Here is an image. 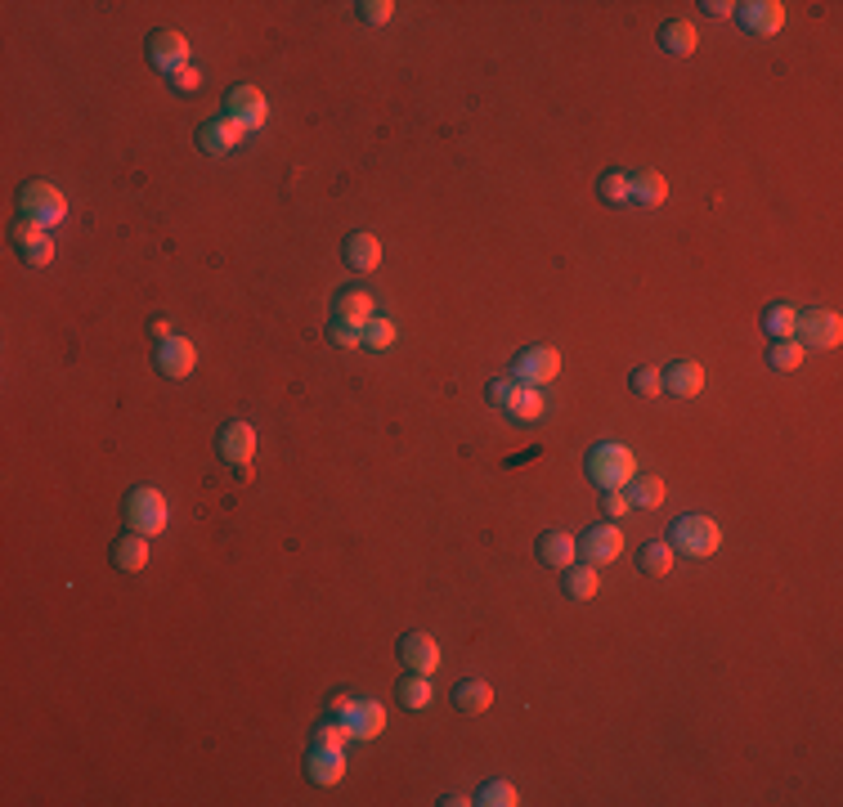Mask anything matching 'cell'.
Masks as SVG:
<instances>
[{"instance_id":"obj_1","label":"cell","mask_w":843,"mask_h":807,"mask_svg":"<svg viewBox=\"0 0 843 807\" xmlns=\"http://www.w3.org/2000/svg\"><path fill=\"white\" fill-rule=\"evenodd\" d=\"M637 476V458L628 444L601 440L597 449H588V480L601 489H628V480Z\"/></svg>"},{"instance_id":"obj_2","label":"cell","mask_w":843,"mask_h":807,"mask_svg":"<svg viewBox=\"0 0 843 807\" xmlns=\"http://www.w3.org/2000/svg\"><path fill=\"white\" fill-rule=\"evenodd\" d=\"M669 547L678 556H691V561H704V556H713L722 547V530L713 516H700V512H687L673 521L669 530Z\"/></svg>"},{"instance_id":"obj_3","label":"cell","mask_w":843,"mask_h":807,"mask_svg":"<svg viewBox=\"0 0 843 807\" xmlns=\"http://www.w3.org/2000/svg\"><path fill=\"white\" fill-rule=\"evenodd\" d=\"M18 207H23V220L45 225V229L68 220V198H63V189H54L50 180H27L23 189H18Z\"/></svg>"},{"instance_id":"obj_4","label":"cell","mask_w":843,"mask_h":807,"mask_svg":"<svg viewBox=\"0 0 843 807\" xmlns=\"http://www.w3.org/2000/svg\"><path fill=\"white\" fill-rule=\"evenodd\" d=\"M126 525H131L135 534H144V538H153V534H162L166 530V498H162V489H153V485H135L131 494H126Z\"/></svg>"},{"instance_id":"obj_5","label":"cell","mask_w":843,"mask_h":807,"mask_svg":"<svg viewBox=\"0 0 843 807\" xmlns=\"http://www.w3.org/2000/svg\"><path fill=\"white\" fill-rule=\"evenodd\" d=\"M794 341L803 350H835L843 341V319L835 310H799L794 314Z\"/></svg>"},{"instance_id":"obj_6","label":"cell","mask_w":843,"mask_h":807,"mask_svg":"<svg viewBox=\"0 0 843 807\" xmlns=\"http://www.w3.org/2000/svg\"><path fill=\"white\" fill-rule=\"evenodd\" d=\"M216 453L229 462V467L238 471L243 480H252V458H256V431L252 422H243V417H234V422L220 426L216 435Z\"/></svg>"},{"instance_id":"obj_7","label":"cell","mask_w":843,"mask_h":807,"mask_svg":"<svg viewBox=\"0 0 843 807\" xmlns=\"http://www.w3.org/2000/svg\"><path fill=\"white\" fill-rule=\"evenodd\" d=\"M225 117L238 126V131H261L265 117H270V104H265V95L256 86H247V81H238V86L225 90Z\"/></svg>"},{"instance_id":"obj_8","label":"cell","mask_w":843,"mask_h":807,"mask_svg":"<svg viewBox=\"0 0 843 807\" xmlns=\"http://www.w3.org/2000/svg\"><path fill=\"white\" fill-rule=\"evenodd\" d=\"M148 63H153L162 77H175V72L189 68V36L175 32V27H157L148 36Z\"/></svg>"},{"instance_id":"obj_9","label":"cell","mask_w":843,"mask_h":807,"mask_svg":"<svg viewBox=\"0 0 843 807\" xmlns=\"http://www.w3.org/2000/svg\"><path fill=\"white\" fill-rule=\"evenodd\" d=\"M512 382H525V386H548L561 377V355L552 346H530L512 359Z\"/></svg>"},{"instance_id":"obj_10","label":"cell","mask_w":843,"mask_h":807,"mask_svg":"<svg viewBox=\"0 0 843 807\" xmlns=\"http://www.w3.org/2000/svg\"><path fill=\"white\" fill-rule=\"evenodd\" d=\"M153 364H157V373H162V377L184 382V377L198 368V346H193L189 337H166V341H157Z\"/></svg>"},{"instance_id":"obj_11","label":"cell","mask_w":843,"mask_h":807,"mask_svg":"<svg viewBox=\"0 0 843 807\" xmlns=\"http://www.w3.org/2000/svg\"><path fill=\"white\" fill-rule=\"evenodd\" d=\"M619 552H624V534H619V525H610V521L601 525L597 521V525H588V530L579 534V556L588 565H597V570L615 561Z\"/></svg>"},{"instance_id":"obj_12","label":"cell","mask_w":843,"mask_h":807,"mask_svg":"<svg viewBox=\"0 0 843 807\" xmlns=\"http://www.w3.org/2000/svg\"><path fill=\"white\" fill-rule=\"evenodd\" d=\"M400 660L409 664V673L431 677L435 669H440V642H435L431 633H422V628H413V633L400 637Z\"/></svg>"},{"instance_id":"obj_13","label":"cell","mask_w":843,"mask_h":807,"mask_svg":"<svg viewBox=\"0 0 843 807\" xmlns=\"http://www.w3.org/2000/svg\"><path fill=\"white\" fill-rule=\"evenodd\" d=\"M14 247H18V256H23L27 265H36V269L54 261V238H50V229H45V225H32V220L14 225Z\"/></svg>"},{"instance_id":"obj_14","label":"cell","mask_w":843,"mask_h":807,"mask_svg":"<svg viewBox=\"0 0 843 807\" xmlns=\"http://www.w3.org/2000/svg\"><path fill=\"white\" fill-rule=\"evenodd\" d=\"M332 319L364 328L368 319H377V301H373V292H368V287H341V292H337V301H332Z\"/></svg>"},{"instance_id":"obj_15","label":"cell","mask_w":843,"mask_h":807,"mask_svg":"<svg viewBox=\"0 0 843 807\" xmlns=\"http://www.w3.org/2000/svg\"><path fill=\"white\" fill-rule=\"evenodd\" d=\"M736 9H740V23L754 36H776L785 27V5H776V0H745Z\"/></svg>"},{"instance_id":"obj_16","label":"cell","mask_w":843,"mask_h":807,"mask_svg":"<svg viewBox=\"0 0 843 807\" xmlns=\"http://www.w3.org/2000/svg\"><path fill=\"white\" fill-rule=\"evenodd\" d=\"M238 139H243V131H238L229 117H211V122L198 126V148H202V153H211V157L234 153Z\"/></svg>"},{"instance_id":"obj_17","label":"cell","mask_w":843,"mask_h":807,"mask_svg":"<svg viewBox=\"0 0 843 807\" xmlns=\"http://www.w3.org/2000/svg\"><path fill=\"white\" fill-rule=\"evenodd\" d=\"M305 776H310L314 785H337L341 776H346V749H319V745H310Z\"/></svg>"},{"instance_id":"obj_18","label":"cell","mask_w":843,"mask_h":807,"mask_svg":"<svg viewBox=\"0 0 843 807\" xmlns=\"http://www.w3.org/2000/svg\"><path fill=\"white\" fill-rule=\"evenodd\" d=\"M574 556H579V538H570L565 530L539 534V561L543 565H552V570H570Z\"/></svg>"},{"instance_id":"obj_19","label":"cell","mask_w":843,"mask_h":807,"mask_svg":"<svg viewBox=\"0 0 843 807\" xmlns=\"http://www.w3.org/2000/svg\"><path fill=\"white\" fill-rule=\"evenodd\" d=\"M512 422H521V426H530V422H539L543 413H548V400H543V391L539 386H525V382H516V391H512V400H507L503 408Z\"/></svg>"},{"instance_id":"obj_20","label":"cell","mask_w":843,"mask_h":807,"mask_svg":"<svg viewBox=\"0 0 843 807\" xmlns=\"http://www.w3.org/2000/svg\"><path fill=\"white\" fill-rule=\"evenodd\" d=\"M664 391L682 395V400H696L704 391V368L696 359H678V364H669V373H664Z\"/></svg>"},{"instance_id":"obj_21","label":"cell","mask_w":843,"mask_h":807,"mask_svg":"<svg viewBox=\"0 0 843 807\" xmlns=\"http://www.w3.org/2000/svg\"><path fill=\"white\" fill-rule=\"evenodd\" d=\"M341 256H346V265L355 269V274H368V269H377V261H382V243H377V234H350L346 243H341Z\"/></svg>"},{"instance_id":"obj_22","label":"cell","mask_w":843,"mask_h":807,"mask_svg":"<svg viewBox=\"0 0 843 807\" xmlns=\"http://www.w3.org/2000/svg\"><path fill=\"white\" fill-rule=\"evenodd\" d=\"M664 198H669V180H664L660 171L628 175V202H637V207H660Z\"/></svg>"},{"instance_id":"obj_23","label":"cell","mask_w":843,"mask_h":807,"mask_svg":"<svg viewBox=\"0 0 843 807\" xmlns=\"http://www.w3.org/2000/svg\"><path fill=\"white\" fill-rule=\"evenodd\" d=\"M489 704H494V686H489L485 677H462V682L453 686V709L458 713H485Z\"/></svg>"},{"instance_id":"obj_24","label":"cell","mask_w":843,"mask_h":807,"mask_svg":"<svg viewBox=\"0 0 843 807\" xmlns=\"http://www.w3.org/2000/svg\"><path fill=\"white\" fill-rule=\"evenodd\" d=\"M350 740H377L386 731V704L382 700H359L355 718H350Z\"/></svg>"},{"instance_id":"obj_25","label":"cell","mask_w":843,"mask_h":807,"mask_svg":"<svg viewBox=\"0 0 843 807\" xmlns=\"http://www.w3.org/2000/svg\"><path fill=\"white\" fill-rule=\"evenodd\" d=\"M113 565H117L122 574H140L144 565H148V538L135 534V530L122 534V538L113 543Z\"/></svg>"},{"instance_id":"obj_26","label":"cell","mask_w":843,"mask_h":807,"mask_svg":"<svg viewBox=\"0 0 843 807\" xmlns=\"http://www.w3.org/2000/svg\"><path fill=\"white\" fill-rule=\"evenodd\" d=\"M565 574V597H574V601H592L597 597V588H601V574H597V565H570V570H561Z\"/></svg>"},{"instance_id":"obj_27","label":"cell","mask_w":843,"mask_h":807,"mask_svg":"<svg viewBox=\"0 0 843 807\" xmlns=\"http://www.w3.org/2000/svg\"><path fill=\"white\" fill-rule=\"evenodd\" d=\"M660 50L673 54V59H687L691 50H696V27L682 23V18H673V23L660 27Z\"/></svg>"},{"instance_id":"obj_28","label":"cell","mask_w":843,"mask_h":807,"mask_svg":"<svg viewBox=\"0 0 843 807\" xmlns=\"http://www.w3.org/2000/svg\"><path fill=\"white\" fill-rule=\"evenodd\" d=\"M637 565H642V574H651V579H664V574L673 570V547L664 543V538H651V543L637 547Z\"/></svg>"},{"instance_id":"obj_29","label":"cell","mask_w":843,"mask_h":807,"mask_svg":"<svg viewBox=\"0 0 843 807\" xmlns=\"http://www.w3.org/2000/svg\"><path fill=\"white\" fill-rule=\"evenodd\" d=\"M628 503H633V512L637 507H660L664 503V480L660 476H642V471H637L633 480H628Z\"/></svg>"},{"instance_id":"obj_30","label":"cell","mask_w":843,"mask_h":807,"mask_svg":"<svg viewBox=\"0 0 843 807\" xmlns=\"http://www.w3.org/2000/svg\"><path fill=\"white\" fill-rule=\"evenodd\" d=\"M794 314H799V310H790V305H781V301L767 305V310H763V332H767L772 341L794 337Z\"/></svg>"},{"instance_id":"obj_31","label":"cell","mask_w":843,"mask_h":807,"mask_svg":"<svg viewBox=\"0 0 843 807\" xmlns=\"http://www.w3.org/2000/svg\"><path fill=\"white\" fill-rule=\"evenodd\" d=\"M767 364L776 368V373H794V368L803 364V346L794 337H785V341H772V350H767Z\"/></svg>"},{"instance_id":"obj_32","label":"cell","mask_w":843,"mask_h":807,"mask_svg":"<svg viewBox=\"0 0 843 807\" xmlns=\"http://www.w3.org/2000/svg\"><path fill=\"white\" fill-rule=\"evenodd\" d=\"M400 704L404 709H426L431 704V677L426 673H409L400 682Z\"/></svg>"},{"instance_id":"obj_33","label":"cell","mask_w":843,"mask_h":807,"mask_svg":"<svg viewBox=\"0 0 843 807\" xmlns=\"http://www.w3.org/2000/svg\"><path fill=\"white\" fill-rule=\"evenodd\" d=\"M471 803H485V807H516L521 803V794H516L512 781H485L480 785V794Z\"/></svg>"},{"instance_id":"obj_34","label":"cell","mask_w":843,"mask_h":807,"mask_svg":"<svg viewBox=\"0 0 843 807\" xmlns=\"http://www.w3.org/2000/svg\"><path fill=\"white\" fill-rule=\"evenodd\" d=\"M346 740H350L346 722H337V718H323L319 727H314L310 745H319V749H346Z\"/></svg>"},{"instance_id":"obj_35","label":"cell","mask_w":843,"mask_h":807,"mask_svg":"<svg viewBox=\"0 0 843 807\" xmlns=\"http://www.w3.org/2000/svg\"><path fill=\"white\" fill-rule=\"evenodd\" d=\"M395 332H400V328H395L391 319H382V314H377V319L364 323V346L368 350H391L395 346Z\"/></svg>"},{"instance_id":"obj_36","label":"cell","mask_w":843,"mask_h":807,"mask_svg":"<svg viewBox=\"0 0 843 807\" xmlns=\"http://www.w3.org/2000/svg\"><path fill=\"white\" fill-rule=\"evenodd\" d=\"M597 193H601V202H610V207L628 202V175H624V171H606V175L597 180Z\"/></svg>"},{"instance_id":"obj_37","label":"cell","mask_w":843,"mask_h":807,"mask_svg":"<svg viewBox=\"0 0 843 807\" xmlns=\"http://www.w3.org/2000/svg\"><path fill=\"white\" fill-rule=\"evenodd\" d=\"M328 341L332 346H364V328H355V323H341V319H332L328 323Z\"/></svg>"},{"instance_id":"obj_38","label":"cell","mask_w":843,"mask_h":807,"mask_svg":"<svg viewBox=\"0 0 843 807\" xmlns=\"http://www.w3.org/2000/svg\"><path fill=\"white\" fill-rule=\"evenodd\" d=\"M359 18H364V23H373V27H382V23H391L395 18V5L391 0H359Z\"/></svg>"},{"instance_id":"obj_39","label":"cell","mask_w":843,"mask_h":807,"mask_svg":"<svg viewBox=\"0 0 843 807\" xmlns=\"http://www.w3.org/2000/svg\"><path fill=\"white\" fill-rule=\"evenodd\" d=\"M628 386H633L637 395H660L664 391V373H655V368H633Z\"/></svg>"},{"instance_id":"obj_40","label":"cell","mask_w":843,"mask_h":807,"mask_svg":"<svg viewBox=\"0 0 843 807\" xmlns=\"http://www.w3.org/2000/svg\"><path fill=\"white\" fill-rule=\"evenodd\" d=\"M355 709H359V700H355V695H350V691H337V695H328V709H323V713H328V718H337V722H346V727H350Z\"/></svg>"},{"instance_id":"obj_41","label":"cell","mask_w":843,"mask_h":807,"mask_svg":"<svg viewBox=\"0 0 843 807\" xmlns=\"http://www.w3.org/2000/svg\"><path fill=\"white\" fill-rule=\"evenodd\" d=\"M601 512H606V516H628V512H633V503H628L624 489H606V503H601Z\"/></svg>"},{"instance_id":"obj_42","label":"cell","mask_w":843,"mask_h":807,"mask_svg":"<svg viewBox=\"0 0 843 807\" xmlns=\"http://www.w3.org/2000/svg\"><path fill=\"white\" fill-rule=\"evenodd\" d=\"M512 391H516V382H512V377H498V382H489V391H485V395H489V404H494V408H507V400H512Z\"/></svg>"},{"instance_id":"obj_43","label":"cell","mask_w":843,"mask_h":807,"mask_svg":"<svg viewBox=\"0 0 843 807\" xmlns=\"http://www.w3.org/2000/svg\"><path fill=\"white\" fill-rule=\"evenodd\" d=\"M171 86L180 90V95H193V90L202 86V72H198V68H193V63H189V68H184V72H175V77H171Z\"/></svg>"},{"instance_id":"obj_44","label":"cell","mask_w":843,"mask_h":807,"mask_svg":"<svg viewBox=\"0 0 843 807\" xmlns=\"http://www.w3.org/2000/svg\"><path fill=\"white\" fill-rule=\"evenodd\" d=\"M148 332H153L157 341H166V337H175V328H171V319L166 314H157V319H148Z\"/></svg>"},{"instance_id":"obj_45","label":"cell","mask_w":843,"mask_h":807,"mask_svg":"<svg viewBox=\"0 0 843 807\" xmlns=\"http://www.w3.org/2000/svg\"><path fill=\"white\" fill-rule=\"evenodd\" d=\"M704 14H713V18H727V14H736V5H731V0H704Z\"/></svg>"},{"instance_id":"obj_46","label":"cell","mask_w":843,"mask_h":807,"mask_svg":"<svg viewBox=\"0 0 843 807\" xmlns=\"http://www.w3.org/2000/svg\"><path fill=\"white\" fill-rule=\"evenodd\" d=\"M467 803H471L467 794H444V799H440V807H467Z\"/></svg>"}]
</instances>
